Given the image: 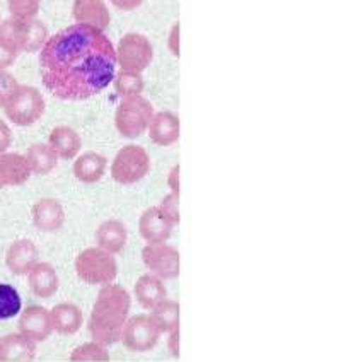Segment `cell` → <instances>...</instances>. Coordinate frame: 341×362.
<instances>
[{
    "instance_id": "16",
    "label": "cell",
    "mask_w": 341,
    "mask_h": 362,
    "mask_svg": "<svg viewBox=\"0 0 341 362\" xmlns=\"http://www.w3.org/2000/svg\"><path fill=\"white\" fill-rule=\"evenodd\" d=\"M72 18L76 24L104 31L109 26L111 16L104 0H73Z\"/></svg>"
},
{
    "instance_id": "12",
    "label": "cell",
    "mask_w": 341,
    "mask_h": 362,
    "mask_svg": "<svg viewBox=\"0 0 341 362\" xmlns=\"http://www.w3.org/2000/svg\"><path fill=\"white\" fill-rule=\"evenodd\" d=\"M32 226L41 233H56L65 224V209L56 199H40L31 207Z\"/></svg>"
},
{
    "instance_id": "10",
    "label": "cell",
    "mask_w": 341,
    "mask_h": 362,
    "mask_svg": "<svg viewBox=\"0 0 341 362\" xmlns=\"http://www.w3.org/2000/svg\"><path fill=\"white\" fill-rule=\"evenodd\" d=\"M161 339V332L157 330L149 315H135L126 320L121 330L120 342L130 352H150Z\"/></svg>"
},
{
    "instance_id": "4",
    "label": "cell",
    "mask_w": 341,
    "mask_h": 362,
    "mask_svg": "<svg viewBox=\"0 0 341 362\" xmlns=\"http://www.w3.org/2000/svg\"><path fill=\"white\" fill-rule=\"evenodd\" d=\"M76 274L82 282L89 286H106L116 281V255L106 252L100 246L82 250L76 260Z\"/></svg>"
},
{
    "instance_id": "30",
    "label": "cell",
    "mask_w": 341,
    "mask_h": 362,
    "mask_svg": "<svg viewBox=\"0 0 341 362\" xmlns=\"http://www.w3.org/2000/svg\"><path fill=\"white\" fill-rule=\"evenodd\" d=\"M41 0H7V9L12 18L31 19L40 12Z\"/></svg>"
},
{
    "instance_id": "15",
    "label": "cell",
    "mask_w": 341,
    "mask_h": 362,
    "mask_svg": "<svg viewBox=\"0 0 341 362\" xmlns=\"http://www.w3.org/2000/svg\"><path fill=\"white\" fill-rule=\"evenodd\" d=\"M38 354V344L20 332L0 337V362H32Z\"/></svg>"
},
{
    "instance_id": "39",
    "label": "cell",
    "mask_w": 341,
    "mask_h": 362,
    "mask_svg": "<svg viewBox=\"0 0 341 362\" xmlns=\"http://www.w3.org/2000/svg\"><path fill=\"white\" fill-rule=\"evenodd\" d=\"M2 188H6V187H4V181H2V178H0V190H2Z\"/></svg>"
},
{
    "instance_id": "11",
    "label": "cell",
    "mask_w": 341,
    "mask_h": 362,
    "mask_svg": "<svg viewBox=\"0 0 341 362\" xmlns=\"http://www.w3.org/2000/svg\"><path fill=\"white\" fill-rule=\"evenodd\" d=\"M18 328L23 335L31 339L32 342H44L53 333L50 311L41 304H31L19 313Z\"/></svg>"
},
{
    "instance_id": "28",
    "label": "cell",
    "mask_w": 341,
    "mask_h": 362,
    "mask_svg": "<svg viewBox=\"0 0 341 362\" xmlns=\"http://www.w3.org/2000/svg\"><path fill=\"white\" fill-rule=\"evenodd\" d=\"M113 86L114 90L121 98L138 96V94H143V89H145V82H143L142 74H131L123 71H118L114 74Z\"/></svg>"
},
{
    "instance_id": "6",
    "label": "cell",
    "mask_w": 341,
    "mask_h": 362,
    "mask_svg": "<svg viewBox=\"0 0 341 362\" xmlns=\"http://www.w3.org/2000/svg\"><path fill=\"white\" fill-rule=\"evenodd\" d=\"M2 110L12 125L32 127L44 115L47 101H44V96L36 88L19 84Z\"/></svg>"
},
{
    "instance_id": "23",
    "label": "cell",
    "mask_w": 341,
    "mask_h": 362,
    "mask_svg": "<svg viewBox=\"0 0 341 362\" xmlns=\"http://www.w3.org/2000/svg\"><path fill=\"white\" fill-rule=\"evenodd\" d=\"M106 170H108V159L100 152H84L79 158H76L72 166L76 180L85 185L97 183L104 176Z\"/></svg>"
},
{
    "instance_id": "31",
    "label": "cell",
    "mask_w": 341,
    "mask_h": 362,
    "mask_svg": "<svg viewBox=\"0 0 341 362\" xmlns=\"http://www.w3.org/2000/svg\"><path fill=\"white\" fill-rule=\"evenodd\" d=\"M159 211L162 212V216L166 217L167 221L171 222L172 226H178L179 219H181V214H179V195L176 193H167L164 197L161 205H157Z\"/></svg>"
},
{
    "instance_id": "19",
    "label": "cell",
    "mask_w": 341,
    "mask_h": 362,
    "mask_svg": "<svg viewBox=\"0 0 341 362\" xmlns=\"http://www.w3.org/2000/svg\"><path fill=\"white\" fill-rule=\"evenodd\" d=\"M133 296L142 310L150 311L152 308L157 306L164 299H167V287L162 279L149 272V274L140 275L138 281L135 282Z\"/></svg>"
},
{
    "instance_id": "29",
    "label": "cell",
    "mask_w": 341,
    "mask_h": 362,
    "mask_svg": "<svg viewBox=\"0 0 341 362\" xmlns=\"http://www.w3.org/2000/svg\"><path fill=\"white\" fill-rule=\"evenodd\" d=\"M68 359L72 362H108L111 356L106 345L90 340L73 349Z\"/></svg>"
},
{
    "instance_id": "25",
    "label": "cell",
    "mask_w": 341,
    "mask_h": 362,
    "mask_svg": "<svg viewBox=\"0 0 341 362\" xmlns=\"http://www.w3.org/2000/svg\"><path fill=\"white\" fill-rule=\"evenodd\" d=\"M24 158H26L31 175L36 176L50 175L60 161L56 152L50 147V144H35L28 149Z\"/></svg>"
},
{
    "instance_id": "17",
    "label": "cell",
    "mask_w": 341,
    "mask_h": 362,
    "mask_svg": "<svg viewBox=\"0 0 341 362\" xmlns=\"http://www.w3.org/2000/svg\"><path fill=\"white\" fill-rule=\"evenodd\" d=\"M174 226L171 224L157 205L145 209L138 219V233L145 243H166L171 238Z\"/></svg>"
},
{
    "instance_id": "1",
    "label": "cell",
    "mask_w": 341,
    "mask_h": 362,
    "mask_svg": "<svg viewBox=\"0 0 341 362\" xmlns=\"http://www.w3.org/2000/svg\"><path fill=\"white\" fill-rule=\"evenodd\" d=\"M40 67L48 93L61 101H84L113 82L116 48L104 31L72 24L48 36Z\"/></svg>"
},
{
    "instance_id": "7",
    "label": "cell",
    "mask_w": 341,
    "mask_h": 362,
    "mask_svg": "<svg viewBox=\"0 0 341 362\" xmlns=\"http://www.w3.org/2000/svg\"><path fill=\"white\" fill-rule=\"evenodd\" d=\"M150 171V156L149 152L137 144L121 147L114 156L113 163L109 166L111 178L114 183L130 187L138 183L149 175Z\"/></svg>"
},
{
    "instance_id": "9",
    "label": "cell",
    "mask_w": 341,
    "mask_h": 362,
    "mask_svg": "<svg viewBox=\"0 0 341 362\" xmlns=\"http://www.w3.org/2000/svg\"><path fill=\"white\" fill-rule=\"evenodd\" d=\"M142 262L150 274L162 281H172L179 277L181 257L179 252L169 243H147L142 250Z\"/></svg>"
},
{
    "instance_id": "32",
    "label": "cell",
    "mask_w": 341,
    "mask_h": 362,
    "mask_svg": "<svg viewBox=\"0 0 341 362\" xmlns=\"http://www.w3.org/2000/svg\"><path fill=\"white\" fill-rule=\"evenodd\" d=\"M19 82L9 71H0V108L7 105L14 90L18 89Z\"/></svg>"
},
{
    "instance_id": "18",
    "label": "cell",
    "mask_w": 341,
    "mask_h": 362,
    "mask_svg": "<svg viewBox=\"0 0 341 362\" xmlns=\"http://www.w3.org/2000/svg\"><path fill=\"white\" fill-rule=\"evenodd\" d=\"M28 286L36 298L50 299L59 292L60 277L52 263L38 262L28 274Z\"/></svg>"
},
{
    "instance_id": "21",
    "label": "cell",
    "mask_w": 341,
    "mask_h": 362,
    "mask_svg": "<svg viewBox=\"0 0 341 362\" xmlns=\"http://www.w3.org/2000/svg\"><path fill=\"white\" fill-rule=\"evenodd\" d=\"M53 332L59 335H73L82 328L84 313L77 304L60 303L50 310Z\"/></svg>"
},
{
    "instance_id": "36",
    "label": "cell",
    "mask_w": 341,
    "mask_h": 362,
    "mask_svg": "<svg viewBox=\"0 0 341 362\" xmlns=\"http://www.w3.org/2000/svg\"><path fill=\"white\" fill-rule=\"evenodd\" d=\"M12 146V130L11 127L7 125V122H4L0 118V154L2 152H7Z\"/></svg>"
},
{
    "instance_id": "35",
    "label": "cell",
    "mask_w": 341,
    "mask_h": 362,
    "mask_svg": "<svg viewBox=\"0 0 341 362\" xmlns=\"http://www.w3.org/2000/svg\"><path fill=\"white\" fill-rule=\"evenodd\" d=\"M167 50L171 52V55H174L176 59L179 57L181 52V43H179V23H176L171 28L169 36H167Z\"/></svg>"
},
{
    "instance_id": "27",
    "label": "cell",
    "mask_w": 341,
    "mask_h": 362,
    "mask_svg": "<svg viewBox=\"0 0 341 362\" xmlns=\"http://www.w3.org/2000/svg\"><path fill=\"white\" fill-rule=\"evenodd\" d=\"M23 311V299L14 286L0 282V322L12 320Z\"/></svg>"
},
{
    "instance_id": "38",
    "label": "cell",
    "mask_w": 341,
    "mask_h": 362,
    "mask_svg": "<svg viewBox=\"0 0 341 362\" xmlns=\"http://www.w3.org/2000/svg\"><path fill=\"white\" fill-rule=\"evenodd\" d=\"M111 4H113L118 11L128 12V11L138 9V7L143 4V0H111Z\"/></svg>"
},
{
    "instance_id": "34",
    "label": "cell",
    "mask_w": 341,
    "mask_h": 362,
    "mask_svg": "<svg viewBox=\"0 0 341 362\" xmlns=\"http://www.w3.org/2000/svg\"><path fill=\"white\" fill-rule=\"evenodd\" d=\"M167 351L174 359H179L181 356V332L179 328L167 333Z\"/></svg>"
},
{
    "instance_id": "33",
    "label": "cell",
    "mask_w": 341,
    "mask_h": 362,
    "mask_svg": "<svg viewBox=\"0 0 341 362\" xmlns=\"http://www.w3.org/2000/svg\"><path fill=\"white\" fill-rule=\"evenodd\" d=\"M20 53L14 45L9 43L7 40L0 38V71H7L11 65H14V62L18 60Z\"/></svg>"
},
{
    "instance_id": "14",
    "label": "cell",
    "mask_w": 341,
    "mask_h": 362,
    "mask_svg": "<svg viewBox=\"0 0 341 362\" xmlns=\"http://www.w3.org/2000/svg\"><path fill=\"white\" fill-rule=\"evenodd\" d=\"M40 262V250L35 241L16 240L11 243L6 253V267L12 275H28L32 267Z\"/></svg>"
},
{
    "instance_id": "20",
    "label": "cell",
    "mask_w": 341,
    "mask_h": 362,
    "mask_svg": "<svg viewBox=\"0 0 341 362\" xmlns=\"http://www.w3.org/2000/svg\"><path fill=\"white\" fill-rule=\"evenodd\" d=\"M94 238H96V246L118 255L125 250L126 243H128V229H126L125 222L120 219H106L97 226Z\"/></svg>"
},
{
    "instance_id": "22",
    "label": "cell",
    "mask_w": 341,
    "mask_h": 362,
    "mask_svg": "<svg viewBox=\"0 0 341 362\" xmlns=\"http://www.w3.org/2000/svg\"><path fill=\"white\" fill-rule=\"evenodd\" d=\"M31 176V170L23 154L9 151L0 154V178L4 181V187H20Z\"/></svg>"
},
{
    "instance_id": "37",
    "label": "cell",
    "mask_w": 341,
    "mask_h": 362,
    "mask_svg": "<svg viewBox=\"0 0 341 362\" xmlns=\"http://www.w3.org/2000/svg\"><path fill=\"white\" fill-rule=\"evenodd\" d=\"M179 164H174V166L171 168L169 173H167V187H169L171 193H176V195H179L181 193V176H179Z\"/></svg>"
},
{
    "instance_id": "26",
    "label": "cell",
    "mask_w": 341,
    "mask_h": 362,
    "mask_svg": "<svg viewBox=\"0 0 341 362\" xmlns=\"http://www.w3.org/2000/svg\"><path fill=\"white\" fill-rule=\"evenodd\" d=\"M149 318L152 323L157 327V330L162 333H171L176 328H179L181 322V308L178 301H172V299H164L162 303H159L157 306L152 308Z\"/></svg>"
},
{
    "instance_id": "2",
    "label": "cell",
    "mask_w": 341,
    "mask_h": 362,
    "mask_svg": "<svg viewBox=\"0 0 341 362\" xmlns=\"http://www.w3.org/2000/svg\"><path fill=\"white\" fill-rule=\"evenodd\" d=\"M130 310L131 298L125 287L114 282L101 286L88 322L90 339L106 347L120 342L123 327L130 318Z\"/></svg>"
},
{
    "instance_id": "13",
    "label": "cell",
    "mask_w": 341,
    "mask_h": 362,
    "mask_svg": "<svg viewBox=\"0 0 341 362\" xmlns=\"http://www.w3.org/2000/svg\"><path fill=\"white\" fill-rule=\"evenodd\" d=\"M149 137L152 144L159 147H171L179 141L181 135V125L179 117L174 111L162 110L154 113L152 120L149 123Z\"/></svg>"
},
{
    "instance_id": "3",
    "label": "cell",
    "mask_w": 341,
    "mask_h": 362,
    "mask_svg": "<svg viewBox=\"0 0 341 362\" xmlns=\"http://www.w3.org/2000/svg\"><path fill=\"white\" fill-rule=\"evenodd\" d=\"M154 113V106L142 94L121 98L120 105L114 111V127L123 139L133 141L145 134Z\"/></svg>"
},
{
    "instance_id": "8",
    "label": "cell",
    "mask_w": 341,
    "mask_h": 362,
    "mask_svg": "<svg viewBox=\"0 0 341 362\" xmlns=\"http://www.w3.org/2000/svg\"><path fill=\"white\" fill-rule=\"evenodd\" d=\"M154 59V47L147 36L140 33H128L118 41L116 67L118 71L143 74Z\"/></svg>"
},
{
    "instance_id": "5",
    "label": "cell",
    "mask_w": 341,
    "mask_h": 362,
    "mask_svg": "<svg viewBox=\"0 0 341 362\" xmlns=\"http://www.w3.org/2000/svg\"><path fill=\"white\" fill-rule=\"evenodd\" d=\"M0 38L7 40L19 53H35L43 48L48 40V28L38 18H11L0 23Z\"/></svg>"
},
{
    "instance_id": "24",
    "label": "cell",
    "mask_w": 341,
    "mask_h": 362,
    "mask_svg": "<svg viewBox=\"0 0 341 362\" xmlns=\"http://www.w3.org/2000/svg\"><path fill=\"white\" fill-rule=\"evenodd\" d=\"M48 144H50V147L56 152V156H59V159H61V161L76 159V156L82 149L80 135L68 125L55 127L50 132Z\"/></svg>"
}]
</instances>
